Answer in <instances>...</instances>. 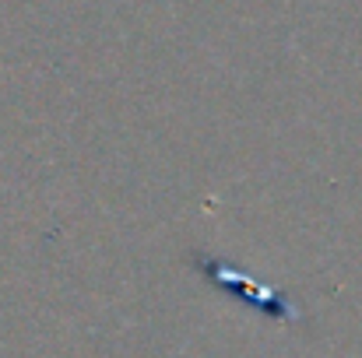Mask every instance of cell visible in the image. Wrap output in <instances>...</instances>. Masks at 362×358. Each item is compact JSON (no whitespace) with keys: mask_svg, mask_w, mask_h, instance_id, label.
Listing matches in <instances>:
<instances>
[{"mask_svg":"<svg viewBox=\"0 0 362 358\" xmlns=\"http://www.w3.org/2000/svg\"><path fill=\"white\" fill-rule=\"evenodd\" d=\"M201 270H204V278H208L211 285H222L226 292H233L243 302H250V306H257V309H264V313H271V316H292V306H288L285 295H278V292H271V288H260V285H253V281L243 278V274H233L226 263H218V260H201Z\"/></svg>","mask_w":362,"mask_h":358,"instance_id":"cell-1","label":"cell"}]
</instances>
